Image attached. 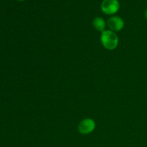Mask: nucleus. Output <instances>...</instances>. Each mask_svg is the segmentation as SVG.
<instances>
[{
  "label": "nucleus",
  "instance_id": "423d86ee",
  "mask_svg": "<svg viewBox=\"0 0 147 147\" xmlns=\"http://www.w3.org/2000/svg\"><path fill=\"white\" fill-rule=\"evenodd\" d=\"M144 17H145V19L147 20V9L146 10H145V12H144Z\"/></svg>",
  "mask_w": 147,
  "mask_h": 147
},
{
  "label": "nucleus",
  "instance_id": "0eeeda50",
  "mask_svg": "<svg viewBox=\"0 0 147 147\" xmlns=\"http://www.w3.org/2000/svg\"><path fill=\"white\" fill-rule=\"evenodd\" d=\"M17 1H24V0H17Z\"/></svg>",
  "mask_w": 147,
  "mask_h": 147
},
{
  "label": "nucleus",
  "instance_id": "39448f33",
  "mask_svg": "<svg viewBox=\"0 0 147 147\" xmlns=\"http://www.w3.org/2000/svg\"><path fill=\"white\" fill-rule=\"evenodd\" d=\"M93 26L95 28V30L102 32L106 30H105V28H106V22H105V20H103L102 17H96V18L93 20Z\"/></svg>",
  "mask_w": 147,
  "mask_h": 147
},
{
  "label": "nucleus",
  "instance_id": "f257e3e1",
  "mask_svg": "<svg viewBox=\"0 0 147 147\" xmlns=\"http://www.w3.org/2000/svg\"><path fill=\"white\" fill-rule=\"evenodd\" d=\"M100 42L106 49L113 50L119 45V37L115 32L112 30H105L100 34Z\"/></svg>",
  "mask_w": 147,
  "mask_h": 147
},
{
  "label": "nucleus",
  "instance_id": "f03ea898",
  "mask_svg": "<svg viewBox=\"0 0 147 147\" xmlns=\"http://www.w3.org/2000/svg\"><path fill=\"white\" fill-rule=\"evenodd\" d=\"M101 11L107 15H113L119 11L120 3L118 0H103L100 5Z\"/></svg>",
  "mask_w": 147,
  "mask_h": 147
},
{
  "label": "nucleus",
  "instance_id": "7ed1b4c3",
  "mask_svg": "<svg viewBox=\"0 0 147 147\" xmlns=\"http://www.w3.org/2000/svg\"><path fill=\"white\" fill-rule=\"evenodd\" d=\"M96 122L92 119H85L80 122L78 130L82 134H88L96 129Z\"/></svg>",
  "mask_w": 147,
  "mask_h": 147
},
{
  "label": "nucleus",
  "instance_id": "20e7f679",
  "mask_svg": "<svg viewBox=\"0 0 147 147\" xmlns=\"http://www.w3.org/2000/svg\"><path fill=\"white\" fill-rule=\"evenodd\" d=\"M107 25L110 30L116 32H119L123 30L124 27V22L120 17L113 16L109 18L107 21Z\"/></svg>",
  "mask_w": 147,
  "mask_h": 147
}]
</instances>
